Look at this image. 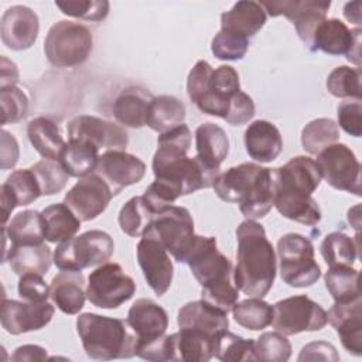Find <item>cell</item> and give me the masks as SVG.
Here are the masks:
<instances>
[{
  "instance_id": "91938a15",
  "label": "cell",
  "mask_w": 362,
  "mask_h": 362,
  "mask_svg": "<svg viewBox=\"0 0 362 362\" xmlns=\"http://www.w3.org/2000/svg\"><path fill=\"white\" fill-rule=\"evenodd\" d=\"M344 16L346 17L348 21L359 27L361 25V3L359 1L346 3L344 7Z\"/></svg>"
},
{
  "instance_id": "7dc6e473",
  "label": "cell",
  "mask_w": 362,
  "mask_h": 362,
  "mask_svg": "<svg viewBox=\"0 0 362 362\" xmlns=\"http://www.w3.org/2000/svg\"><path fill=\"white\" fill-rule=\"evenodd\" d=\"M3 187L13 195L17 206L30 205L41 197L38 182L30 168L13 171L4 181Z\"/></svg>"
},
{
  "instance_id": "60d3db41",
  "label": "cell",
  "mask_w": 362,
  "mask_h": 362,
  "mask_svg": "<svg viewBox=\"0 0 362 362\" xmlns=\"http://www.w3.org/2000/svg\"><path fill=\"white\" fill-rule=\"evenodd\" d=\"M339 139L338 124L328 117L314 119L301 130V144L310 154H318Z\"/></svg>"
},
{
  "instance_id": "4dcf8cb0",
  "label": "cell",
  "mask_w": 362,
  "mask_h": 362,
  "mask_svg": "<svg viewBox=\"0 0 362 362\" xmlns=\"http://www.w3.org/2000/svg\"><path fill=\"white\" fill-rule=\"evenodd\" d=\"M6 260H8L11 270L18 276L27 273L44 276L48 273L51 263L54 262V255L45 243L24 245L10 247L3 262Z\"/></svg>"
},
{
  "instance_id": "f546056e",
  "label": "cell",
  "mask_w": 362,
  "mask_h": 362,
  "mask_svg": "<svg viewBox=\"0 0 362 362\" xmlns=\"http://www.w3.org/2000/svg\"><path fill=\"white\" fill-rule=\"evenodd\" d=\"M153 95L139 86H130L123 89L113 103L115 119L127 127L139 129L146 126L147 113Z\"/></svg>"
},
{
  "instance_id": "cb8c5ba5",
  "label": "cell",
  "mask_w": 362,
  "mask_h": 362,
  "mask_svg": "<svg viewBox=\"0 0 362 362\" xmlns=\"http://www.w3.org/2000/svg\"><path fill=\"white\" fill-rule=\"evenodd\" d=\"M177 322L180 328L201 331L214 338H218L229 327L228 313L205 300H197L182 305L178 311Z\"/></svg>"
},
{
  "instance_id": "b9f144b4",
  "label": "cell",
  "mask_w": 362,
  "mask_h": 362,
  "mask_svg": "<svg viewBox=\"0 0 362 362\" xmlns=\"http://www.w3.org/2000/svg\"><path fill=\"white\" fill-rule=\"evenodd\" d=\"M157 151L153 157V165L187 156L191 146V130L187 124H180L165 133H161L157 140Z\"/></svg>"
},
{
  "instance_id": "ab89813d",
  "label": "cell",
  "mask_w": 362,
  "mask_h": 362,
  "mask_svg": "<svg viewBox=\"0 0 362 362\" xmlns=\"http://www.w3.org/2000/svg\"><path fill=\"white\" fill-rule=\"evenodd\" d=\"M233 320L243 328L259 331L272 324L273 307L264 300L255 297L239 301L232 308Z\"/></svg>"
},
{
  "instance_id": "5b68a950",
  "label": "cell",
  "mask_w": 362,
  "mask_h": 362,
  "mask_svg": "<svg viewBox=\"0 0 362 362\" xmlns=\"http://www.w3.org/2000/svg\"><path fill=\"white\" fill-rule=\"evenodd\" d=\"M239 90V75L230 65H221L214 69L201 59L188 74V98L205 115L225 119L229 103Z\"/></svg>"
},
{
  "instance_id": "603a6c76",
  "label": "cell",
  "mask_w": 362,
  "mask_h": 362,
  "mask_svg": "<svg viewBox=\"0 0 362 362\" xmlns=\"http://www.w3.org/2000/svg\"><path fill=\"white\" fill-rule=\"evenodd\" d=\"M328 322L335 328L342 346L352 355L362 354V301L335 303L327 313Z\"/></svg>"
},
{
  "instance_id": "30bf717a",
  "label": "cell",
  "mask_w": 362,
  "mask_h": 362,
  "mask_svg": "<svg viewBox=\"0 0 362 362\" xmlns=\"http://www.w3.org/2000/svg\"><path fill=\"white\" fill-rule=\"evenodd\" d=\"M136 293L134 280L117 263H103L88 279L86 298L99 308H117Z\"/></svg>"
},
{
  "instance_id": "f35d334b",
  "label": "cell",
  "mask_w": 362,
  "mask_h": 362,
  "mask_svg": "<svg viewBox=\"0 0 362 362\" xmlns=\"http://www.w3.org/2000/svg\"><path fill=\"white\" fill-rule=\"evenodd\" d=\"M156 214L141 197L130 198L119 212V226L122 232L132 238L141 236L153 222Z\"/></svg>"
},
{
  "instance_id": "44dd1931",
  "label": "cell",
  "mask_w": 362,
  "mask_h": 362,
  "mask_svg": "<svg viewBox=\"0 0 362 362\" xmlns=\"http://www.w3.org/2000/svg\"><path fill=\"white\" fill-rule=\"evenodd\" d=\"M38 30V16L27 6L8 7L1 17V41L10 49H28L35 42Z\"/></svg>"
},
{
  "instance_id": "e0dca14e",
  "label": "cell",
  "mask_w": 362,
  "mask_h": 362,
  "mask_svg": "<svg viewBox=\"0 0 362 362\" xmlns=\"http://www.w3.org/2000/svg\"><path fill=\"white\" fill-rule=\"evenodd\" d=\"M66 130L68 140H86L99 150H124L129 143V136L122 126L90 115L74 117L68 123Z\"/></svg>"
},
{
  "instance_id": "7402d4cb",
  "label": "cell",
  "mask_w": 362,
  "mask_h": 362,
  "mask_svg": "<svg viewBox=\"0 0 362 362\" xmlns=\"http://www.w3.org/2000/svg\"><path fill=\"white\" fill-rule=\"evenodd\" d=\"M126 321L137 337L136 348L163 337L168 327L167 311L150 298L136 300L127 311Z\"/></svg>"
},
{
  "instance_id": "681fc988",
  "label": "cell",
  "mask_w": 362,
  "mask_h": 362,
  "mask_svg": "<svg viewBox=\"0 0 362 362\" xmlns=\"http://www.w3.org/2000/svg\"><path fill=\"white\" fill-rule=\"evenodd\" d=\"M55 6L66 16L88 21H102L109 13V1L106 0L55 1Z\"/></svg>"
},
{
  "instance_id": "52a82bcc",
  "label": "cell",
  "mask_w": 362,
  "mask_h": 362,
  "mask_svg": "<svg viewBox=\"0 0 362 362\" xmlns=\"http://www.w3.org/2000/svg\"><path fill=\"white\" fill-rule=\"evenodd\" d=\"M281 280L296 288L313 286L321 277L311 240L300 233H287L277 242Z\"/></svg>"
},
{
  "instance_id": "c3c4849f",
  "label": "cell",
  "mask_w": 362,
  "mask_h": 362,
  "mask_svg": "<svg viewBox=\"0 0 362 362\" xmlns=\"http://www.w3.org/2000/svg\"><path fill=\"white\" fill-rule=\"evenodd\" d=\"M0 102H1V124L17 123L27 116L28 99L20 88L17 86L1 88Z\"/></svg>"
},
{
  "instance_id": "5bb4252c",
  "label": "cell",
  "mask_w": 362,
  "mask_h": 362,
  "mask_svg": "<svg viewBox=\"0 0 362 362\" xmlns=\"http://www.w3.org/2000/svg\"><path fill=\"white\" fill-rule=\"evenodd\" d=\"M263 8L272 16H286L300 37V40L310 48L313 37L318 25L327 18V11L331 6L329 1L321 0H303V1H263Z\"/></svg>"
},
{
  "instance_id": "d6a6232c",
  "label": "cell",
  "mask_w": 362,
  "mask_h": 362,
  "mask_svg": "<svg viewBox=\"0 0 362 362\" xmlns=\"http://www.w3.org/2000/svg\"><path fill=\"white\" fill-rule=\"evenodd\" d=\"M27 136L35 151L44 158L58 160L66 144L58 124L42 116L30 120L27 124Z\"/></svg>"
},
{
  "instance_id": "836d02e7",
  "label": "cell",
  "mask_w": 362,
  "mask_h": 362,
  "mask_svg": "<svg viewBox=\"0 0 362 362\" xmlns=\"http://www.w3.org/2000/svg\"><path fill=\"white\" fill-rule=\"evenodd\" d=\"M58 160L71 177L82 178L96 170L99 148L86 140L69 139Z\"/></svg>"
},
{
  "instance_id": "d590c367",
  "label": "cell",
  "mask_w": 362,
  "mask_h": 362,
  "mask_svg": "<svg viewBox=\"0 0 362 362\" xmlns=\"http://www.w3.org/2000/svg\"><path fill=\"white\" fill-rule=\"evenodd\" d=\"M45 222V239L51 243H62L76 235L81 219L64 204H52L42 209Z\"/></svg>"
},
{
  "instance_id": "8992f818",
  "label": "cell",
  "mask_w": 362,
  "mask_h": 362,
  "mask_svg": "<svg viewBox=\"0 0 362 362\" xmlns=\"http://www.w3.org/2000/svg\"><path fill=\"white\" fill-rule=\"evenodd\" d=\"M92 33L83 24L61 20L47 33L44 52L48 62L58 68L81 65L92 52Z\"/></svg>"
},
{
  "instance_id": "9f6ffc18",
  "label": "cell",
  "mask_w": 362,
  "mask_h": 362,
  "mask_svg": "<svg viewBox=\"0 0 362 362\" xmlns=\"http://www.w3.org/2000/svg\"><path fill=\"white\" fill-rule=\"evenodd\" d=\"M18 160V143L7 130H1V168H13Z\"/></svg>"
},
{
  "instance_id": "bcb514c9",
  "label": "cell",
  "mask_w": 362,
  "mask_h": 362,
  "mask_svg": "<svg viewBox=\"0 0 362 362\" xmlns=\"http://www.w3.org/2000/svg\"><path fill=\"white\" fill-rule=\"evenodd\" d=\"M253 344L255 341L246 339L226 329L216 339L215 358L223 362L255 361Z\"/></svg>"
},
{
  "instance_id": "484cf974",
  "label": "cell",
  "mask_w": 362,
  "mask_h": 362,
  "mask_svg": "<svg viewBox=\"0 0 362 362\" xmlns=\"http://www.w3.org/2000/svg\"><path fill=\"white\" fill-rule=\"evenodd\" d=\"M266 20L267 14L260 3L242 0L221 14V30L249 40L264 25Z\"/></svg>"
},
{
  "instance_id": "83f0119b",
  "label": "cell",
  "mask_w": 362,
  "mask_h": 362,
  "mask_svg": "<svg viewBox=\"0 0 362 362\" xmlns=\"http://www.w3.org/2000/svg\"><path fill=\"white\" fill-rule=\"evenodd\" d=\"M171 361L206 362L215 356L216 339L201 331L180 328L171 334Z\"/></svg>"
},
{
  "instance_id": "7c38bea8",
  "label": "cell",
  "mask_w": 362,
  "mask_h": 362,
  "mask_svg": "<svg viewBox=\"0 0 362 362\" xmlns=\"http://www.w3.org/2000/svg\"><path fill=\"white\" fill-rule=\"evenodd\" d=\"M321 177L335 189L361 197V163L344 143H334L317 154Z\"/></svg>"
},
{
  "instance_id": "f5cc1de1",
  "label": "cell",
  "mask_w": 362,
  "mask_h": 362,
  "mask_svg": "<svg viewBox=\"0 0 362 362\" xmlns=\"http://www.w3.org/2000/svg\"><path fill=\"white\" fill-rule=\"evenodd\" d=\"M18 296L25 301L42 303L49 297V287L44 281L41 274L27 273L20 276L18 280Z\"/></svg>"
},
{
  "instance_id": "7bdbcfd3",
  "label": "cell",
  "mask_w": 362,
  "mask_h": 362,
  "mask_svg": "<svg viewBox=\"0 0 362 362\" xmlns=\"http://www.w3.org/2000/svg\"><path fill=\"white\" fill-rule=\"evenodd\" d=\"M30 170L38 182L41 195H54L61 192L65 188L68 178L71 177L59 160L42 158L30 167Z\"/></svg>"
},
{
  "instance_id": "db71d44e",
  "label": "cell",
  "mask_w": 362,
  "mask_h": 362,
  "mask_svg": "<svg viewBox=\"0 0 362 362\" xmlns=\"http://www.w3.org/2000/svg\"><path fill=\"white\" fill-rule=\"evenodd\" d=\"M253 116H255L253 99L242 90L235 93V96L229 103V109L225 116V120L232 126H242L247 123Z\"/></svg>"
},
{
  "instance_id": "9c48e42d",
  "label": "cell",
  "mask_w": 362,
  "mask_h": 362,
  "mask_svg": "<svg viewBox=\"0 0 362 362\" xmlns=\"http://www.w3.org/2000/svg\"><path fill=\"white\" fill-rule=\"evenodd\" d=\"M113 250L112 236L103 230L92 229L59 243L54 252V263L59 270L81 272L106 263Z\"/></svg>"
},
{
  "instance_id": "f6af8a7d",
  "label": "cell",
  "mask_w": 362,
  "mask_h": 362,
  "mask_svg": "<svg viewBox=\"0 0 362 362\" xmlns=\"http://www.w3.org/2000/svg\"><path fill=\"white\" fill-rule=\"evenodd\" d=\"M255 361L286 362L291 356V344L281 332H264L253 344Z\"/></svg>"
},
{
  "instance_id": "ee69618b",
  "label": "cell",
  "mask_w": 362,
  "mask_h": 362,
  "mask_svg": "<svg viewBox=\"0 0 362 362\" xmlns=\"http://www.w3.org/2000/svg\"><path fill=\"white\" fill-rule=\"evenodd\" d=\"M327 89L335 98L361 100V68H349L345 65L334 68L327 78Z\"/></svg>"
},
{
  "instance_id": "2e32d148",
  "label": "cell",
  "mask_w": 362,
  "mask_h": 362,
  "mask_svg": "<svg viewBox=\"0 0 362 362\" xmlns=\"http://www.w3.org/2000/svg\"><path fill=\"white\" fill-rule=\"evenodd\" d=\"M113 192L96 173L82 177L65 195L64 204L83 222L98 218L109 205Z\"/></svg>"
},
{
  "instance_id": "3957f363",
  "label": "cell",
  "mask_w": 362,
  "mask_h": 362,
  "mask_svg": "<svg viewBox=\"0 0 362 362\" xmlns=\"http://www.w3.org/2000/svg\"><path fill=\"white\" fill-rule=\"evenodd\" d=\"M212 187L222 201L238 202L242 215L250 221L266 216L273 206L272 170L255 163L219 173Z\"/></svg>"
},
{
  "instance_id": "11a10c76",
  "label": "cell",
  "mask_w": 362,
  "mask_h": 362,
  "mask_svg": "<svg viewBox=\"0 0 362 362\" xmlns=\"http://www.w3.org/2000/svg\"><path fill=\"white\" fill-rule=\"evenodd\" d=\"M298 361H339V356L334 345L318 341L305 345L298 355Z\"/></svg>"
},
{
  "instance_id": "6f0895ef",
  "label": "cell",
  "mask_w": 362,
  "mask_h": 362,
  "mask_svg": "<svg viewBox=\"0 0 362 362\" xmlns=\"http://www.w3.org/2000/svg\"><path fill=\"white\" fill-rule=\"evenodd\" d=\"M13 361H44L47 359V351L38 345L18 346L11 355Z\"/></svg>"
},
{
  "instance_id": "8fae6325",
  "label": "cell",
  "mask_w": 362,
  "mask_h": 362,
  "mask_svg": "<svg viewBox=\"0 0 362 362\" xmlns=\"http://www.w3.org/2000/svg\"><path fill=\"white\" fill-rule=\"evenodd\" d=\"M328 322L327 311L307 296H293L273 305L272 324L283 335L320 331Z\"/></svg>"
},
{
  "instance_id": "8d00e7d4",
  "label": "cell",
  "mask_w": 362,
  "mask_h": 362,
  "mask_svg": "<svg viewBox=\"0 0 362 362\" xmlns=\"http://www.w3.org/2000/svg\"><path fill=\"white\" fill-rule=\"evenodd\" d=\"M324 280L335 303H348L361 298L359 272L352 266H332L327 270Z\"/></svg>"
},
{
  "instance_id": "d4e9b609",
  "label": "cell",
  "mask_w": 362,
  "mask_h": 362,
  "mask_svg": "<svg viewBox=\"0 0 362 362\" xmlns=\"http://www.w3.org/2000/svg\"><path fill=\"white\" fill-rule=\"evenodd\" d=\"M49 298L64 314H78L83 308L86 298L82 272L61 270L51 281Z\"/></svg>"
},
{
  "instance_id": "4fadbf2b",
  "label": "cell",
  "mask_w": 362,
  "mask_h": 362,
  "mask_svg": "<svg viewBox=\"0 0 362 362\" xmlns=\"http://www.w3.org/2000/svg\"><path fill=\"white\" fill-rule=\"evenodd\" d=\"M185 263L202 288L232 281V263L218 250L216 239L197 235Z\"/></svg>"
},
{
  "instance_id": "f1b7e54d",
  "label": "cell",
  "mask_w": 362,
  "mask_h": 362,
  "mask_svg": "<svg viewBox=\"0 0 362 362\" xmlns=\"http://www.w3.org/2000/svg\"><path fill=\"white\" fill-rule=\"evenodd\" d=\"M247 154L260 163H270L283 150V139L279 129L267 120H256L245 132Z\"/></svg>"
},
{
  "instance_id": "680465c9",
  "label": "cell",
  "mask_w": 362,
  "mask_h": 362,
  "mask_svg": "<svg viewBox=\"0 0 362 362\" xmlns=\"http://www.w3.org/2000/svg\"><path fill=\"white\" fill-rule=\"evenodd\" d=\"M18 81V69L14 62L8 61L6 57H1V88L16 86Z\"/></svg>"
},
{
  "instance_id": "4316f807",
  "label": "cell",
  "mask_w": 362,
  "mask_h": 362,
  "mask_svg": "<svg viewBox=\"0 0 362 362\" xmlns=\"http://www.w3.org/2000/svg\"><path fill=\"white\" fill-rule=\"evenodd\" d=\"M195 147L198 161L205 168L219 173V167L229 153L226 132L215 123H204L195 130Z\"/></svg>"
},
{
  "instance_id": "6da1fadb",
  "label": "cell",
  "mask_w": 362,
  "mask_h": 362,
  "mask_svg": "<svg viewBox=\"0 0 362 362\" xmlns=\"http://www.w3.org/2000/svg\"><path fill=\"white\" fill-rule=\"evenodd\" d=\"M315 160L297 156L284 165L272 170L273 205L287 219L315 226L321 221V209L313 192L321 182Z\"/></svg>"
},
{
  "instance_id": "277c9868",
  "label": "cell",
  "mask_w": 362,
  "mask_h": 362,
  "mask_svg": "<svg viewBox=\"0 0 362 362\" xmlns=\"http://www.w3.org/2000/svg\"><path fill=\"white\" fill-rule=\"evenodd\" d=\"M76 331L92 359L110 361L136 355L137 337L124 320L85 313L76 320Z\"/></svg>"
},
{
  "instance_id": "7a4b0ae2",
  "label": "cell",
  "mask_w": 362,
  "mask_h": 362,
  "mask_svg": "<svg viewBox=\"0 0 362 362\" xmlns=\"http://www.w3.org/2000/svg\"><path fill=\"white\" fill-rule=\"evenodd\" d=\"M238 252L233 283L250 297H264L276 279V253L263 225L246 219L236 229Z\"/></svg>"
},
{
  "instance_id": "ac0fdd59",
  "label": "cell",
  "mask_w": 362,
  "mask_h": 362,
  "mask_svg": "<svg viewBox=\"0 0 362 362\" xmlns=\"http://www.w3.org/2000/svg\"><path fill=\"white\" fill-rule=\"evenodd\" d=\"M137 262L150 288L160 297L171 286L174 267L165 247L153 238L141 236L137 243Z\"/></svg>"
},
{
  "instance_id": "ffe728a7",
  "label": "cell",
  "mask_w": 362,
  "mask_h": 362,
  "mask_svg": "<svg viewBox=\"0 0 362 362\" xmlns=\"http://www.w3.org/2000/svg\"><path fill=\"white\" fill-rule=\"evenodd\" d=\"M54 305L47 301H17L3 298L1 327L11 335H20L44 328L54 315Z\"/></svg>"
},
{
  "instance_id": "816d5d0a",
  "label": "cell",
  "mask_w": 362,
  "mask_h": 362,
  "mask_svg": "<svg viewBox=\"0 0 362 362\" xmlns=\"http://www.w3.org/2000/svg\"><path fill=\"white\" fill-rule=\"evenodd\" d=\"M338 124L352 137L362 134V105L361 100H345L338 106Z\"/></svg>"
},
{
  "instance_id": "f907efd6",
  "label": "cell",
  "mask_w": 362,
  "mask_h": 362,
  "mask_svg": "<svg viewBox=\"0 0 362 362\" xmlns=\"http://www.w3.org/2000/svg\"><path fill=\"white\" fill-rule=\"evenodd\" d=\"M249 48V40L229 34L226 31H219L211 42V51L218 59L225 61H236L242 59L246 55Z\"/></svg>"
},
{
  "instance_id": "74e56055",
  "label": "cell",
  "mask_w": 362,
  "mask_h": 362,
  "mask_svg": "<svg viewBox=\"0 0 362 362\" xmlns=\"http://www.w3.org/2000/svg\"><path fill=\"white\" fill-rule=\"evenodd\" d=\"M320 250L329 267L352 266L359 255V243L344 232H332L324 238Z\"/></svg>"
},
{
  "instance_id": "9a60e30c",
  "label": "cell",
  "mask_w": 362,
  "mask_h": 362,
  "mask_svg": "<svg viewBox=\"0 0 362 362\" xmlns=\"http://www.w3.org/2000/svg\"><path fill=\"white\" fill-rule=\"evenodd\" d=\"M310 51H322L328 55H346V59L361 65V28H348L338 18H325L313 37Z\"/></svg>"
},
{
  "instance_id": "e575fe53",
  "label": "cell",
  "mask_w": 362,
  "mask_h": 362,
  "mask_svg": "<svg viewBox=\"0 0 362 362\" xmlns=\"http://www.w3.org/2000/svg\"><path fill=\"white\" fill-rule=\"evenodd\" d=\"M184 119H185L184 103L175 96L160 95V96H154L150 103L146 126H148L150 129L161 134L182 124Z\"/></svg>"
},
{
  "instance_id": "ba28073f",
  "label": "cell",
  "mask_w": 362,
  "mask_h": 362,
  "mask_svg": "<svg viewBox=\"0 0 362 362\" xmlns=\"http://www.w3.org/2000/svg\"><path fill=\"white\" fill-rule=\"evenodd\" d=\"M141 236L160 242L174 260L180 263H185L197 238L189 211L177 205H171L157 214Z\"/></svg>"
},
{
  "instance_id": "d6986e66",
  "label": "cell",
  "mask_w": 362,
  "mask_h": 362,
  "mask_svg": "<svg viewBox=\"0 0 362 362\" xmlns=\"http://www.w3.org/2000/svg\"><path fill=\"white\" fill-rule=\"evenodd\" d=\"M95 173L106 181L113 195H117L123 188L141 181L146 164L124 150H107L99 156Z\"/></svg>"
},
{
  "instance_id": "1f68e13d",
  "label": "cell",
  "mask_w": 362,
  "mask_h": 362,
  "mask_svg": "<svg viewBox=\"0 0 362 362\" xmlns=\"http://www.w3.org/2000/svg\"><path fill=\"white\" fill-rule=\"evenodd\" d=\"M3 232L11 242L10 247L24 245H40L45 239V222L41 212L25 209L14 215Z\"/></svg>"
}]
</instances>
